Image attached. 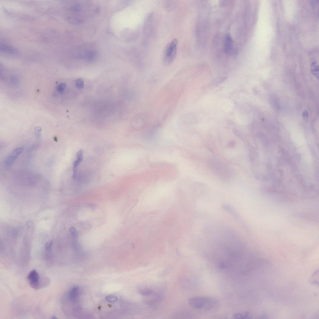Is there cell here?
<instances>
[{
  "instance_id": "19",
  "label": "cell",
  "mask_w": 319,
  "mask_h": 319,
  "mask_svg": "<svg viewBox=\"0 0 319 319\" xmlns=\"http://www.w3.org/2000/svg\"><path fill=\"white\" fill-rule=\"evenodd\" d=\"M52 244L53 242L51 241H49L46 243V249L47 253L49 254L51 253Z\"/></svg>"
},
{
  "instance_id": "16",
  "label": "cell",
  "mask_w": 319,
  "mask_h": 319,
  "mask_svg": "<svg viewBox=\"0 0 319 319\" xmlns=\"http://www.w3.org/2000/svg\"><path fill=\"white\" fill-rule=\"evenodd\" d=\"M1 49L3 51L7 52L8 53H15V50L12 48H11L7 46L3 45L1 46Z\"/></svg>"
},
{
  "instance_id": "24",
  "label": "cell",
  "mask_w": 319,
  "mask_h": 319,
  "mask_svg": "<svg viewBox=\"0 0 319 319\" xmlns=\"http://www.w3.org/2000/svg\"><path fill=\"white\" fill-rule=\"evenodd\" d=\"M52 318L54 319H57L58 318H57L56 317H55V316H53L52 317Z\"/></svg>"
},
{
  "instance_id": "13",
  "label": "cell",
  "mask_w": 319,
  "mask_h": 319,
  "mask_svg": "<svg viewBox=\"0 0 319 319\" xmlns=\"http://www.w3.org/2000/svg\"><path fill=\"white\" fill-rule=\"evenodd\" d=\"M311 70L313 75L317 78L319 77V68L318 63L316 61L313 62L311 65Z\"/></svg>"
},
{
  "instance_id": "6",
  "label": "cell",
  "mask_w": 319,
  "mask_h": 319,
  "mask_svg": "<svg viewBox=\"0 0 319 319\" xmlns=\"http://www.w3.org/2000/svg\"><path fill=\"white\" fill-rule=\"evenodd\" d=\"M24 150L23 148L20 147L17 148L12 151L5 158L4 161L5 166L7 168L12 167Z\"/></svg>"
},
{
  "instance_id": "9",
  "label": "cell",
  "mask_w": 319,
  "mask_h": 319,
  "mask_svg": "<svg viewBox=\"0 0 319 319\" xmlns=\"http://www.w3.org/2000/svg\"><path fill=\"white\" fill-rule=\"evenodd\" d=\"M233 39L230 35H227L225 37L224 40V52L227 54H230L233 51Z\"/></svg>"
},
{
  "instance_id": "22",
  "label": "cell",
  "mask_w": 319,
  "mask_h": 319,
  "mask_svg": "<svg viewBox=\"0 0 319 319\" xmlns=\"http://www.w3.org/2000/svg\"><path fill=\"white\" fill-rule=\"evenodd\" d=\"M303 117L304 119L305 120L307 121L308 120H309V114L307 111L305 110L304 111L303 113Z\"/></svg>"
},
{
  "instance_id": "3",
  "label": "cell",
  "mask_w": 319,
  "mask_h": 319,
  "mask_svg": "<svg viewBox=\"0 0 319 319\" xmlns=\"http://www.w3.org/2000/svg\"><path fill=\"white\" fill-rule=\"evenodd\" d=\"M75 55V58L78 59L83 60L87 63H91L96 59L97 52L94 48L84 46L77 48Z\"/></svg>"
},
{
  "instance_id": "20",
  "label": "cell",
  "mask_w": 319,
  "mask_h": 319,
  "mask_svg": "<svg viewBox=\"0 0 319 319\" xmlns=\"http://www.w3.org/2000/svg\"><path fill=\"white\" fill-rule=\"evenodd\" d=\"M76 86L77 88L79 89L83 88L84 86V82L81 79H78L76 82Z\"/></svg>"
},
{
  "instance_id": "18",
  "label": "cell",
  "mask_w": 319,
  "mask_h": 319,
  "mask_svg": "<svg viewBox=\"0 0 319 319\" xmlns=\"http://www.w3.org/2000/svg\"><path fill=\"white\" fill-rule=\"evenodd\" d=\"M66 86V84L62 83L59 84L57 87V90L60 93L62 92L65 90Z\"/></svg>"
},
{
  "instance_id": "12",
  "label": "cell",
  "mask_w": 319,
  "mask_h": 319,
  "mask_svg": "<svg viewBox=\"0 0 319 319\" xmlns=\"http://www.w3.org/2000/svg\"><path fill=\"white\" fill-rule=\"evenodd\" d=\"M251 313L249 312L235 313L233 315V318L235 319H248L251 318Z\"/></svg>"
},
{
  "instance_id": "10",
  "label": "cell",
  "mask_w": 319,
  "mask_h": 319,
  "mask_svg": "<svg viewBox=\"0 0 319 319\" xmlns=\"http://www.w3.org/2000/svg\"><path fill=\"white\" fill-rule=\"evenodd\" d=\"M80 292V289L79 287L76 286L73 288L69 293L70 300L72 302H76L79 298Z\"/></svg>"
},
{
  "instance_id": "8",
  "label": "cell",
  "mask_w": 319,
  "mask_h": 319,
  "mask_svg": "<svg viewBox=\"0 0 319 319\" xmlns=\"http://www.w3.org/2000/svg\"><path fill=\"white\" fill-rule=\"evenodd\" d=\"M83 159V152L82 150H81L77 153L76 159L74 162L73 164V179L76 178L78 166L81 163Z\"/></svg>"
},
{
  "instance_id": "17",
  "label": "cell",
  "mask_w": 319,
  "mask_h": 319,
  "mask_svg": "<svg viewBox=\"0 0 319 319\" xmlns=\"http://www.w3.org/2000/svg\"><path fill=\"white\" fill-rule=\"evenodd\" d=\"M106 300L111 303H114L117 300V298L114 295H110L106 297Z\"/></svg>"
},
{
  "instance_id": "11",
  "label": "cell",
  "mask_w": 319,
  "mask_h": 319,
  "mask_svg": "<svg viewBox=\"0 0 319 319\" xmlns=\"http://www.w3.org/2000/svg\"><path fill=\"white\" fill-rule=\"evenodd\" d=\"M138 292L140 294L145 297H148L155 293L153 289L148 288H140L138 289Z\"/></svg>"
},
{
  "instance_id": "4",
  "label": "cell",
  "mask_w": 319,
  "mask_h": 319,
  "mask_svg": "<svg viewBox=\"0 0 319 319\" xmlns=\"http://www.w3.org/2000/svg\"><path fill=\"white\" fill-rule=\"evenodd\" d=\"M177 40L174 39L167 45L163 55V61L165 64L169 65L175 60L177 52Z\"/></svg>"
},
{
  "instance_id": "14",
  "label": "cell",
  "mask_w": 319,
  "mask_h": 319,
  "mask_svg": "<svg viewBox=\"0 0 319 319\" xmlns=\"http://www.w3.org/2000/svg\"><path fill=\"white\" fill-rule=\"evenodd\" d=\"M318 277V271L315 272L311 278L310 282L312 284H318V279H317V277Z\"/></svg>"
},
{
  "instance_id": "2",
  "label": "cell",
  "mask_w": 319,
  "mask_h": 319,
  "mask_svg": "<svg viewBox=\"0 0 319 319\" xmlns=\"http://www.w3.org/2000/svg\"><path fill=\"white\" fill-rule=\"evenodd\" d=\"M188 303L194 308L199 310H211L217 308L218 302L209 297H195L189 299Z\"/></svg>"
},
{
  "instance_id": "1",
  "label": "cell",
  "mask_w": 319,
  "mask_h": 319,
  "mask_svg": "<svg viewBox=\"0 0 319 319\" xmlns=\"http://www.w3.org/2000/svg\"><path fill=\"white\" fill-rule=\"evenodd\" d=\"M69 5L67 18L75 24L83 23L99 12V6L91 1L77 0L71 1Z\"/></svg>"
},
{
  "instance_id": "23",
  "label": "cell",
  "mask_w": 319,
  "mask_h": 319,
  "mask_svg": "<svg viewBox=\"0 0 319 319\" xmlns=\"http://www.w3.org/2000/svg\"><path fill=\"white\" fill-rule=\"evenodd\" d=\"M235 143L234 141H232L228 143V147L230 148H233L235 146Z\"/></svg>"
},
{
  "instance_id": "21",
  "label": "cell",
  "mask_w": 319,
  "mask_h": 319,
  "mask_svg": "<svg viewBox=\"0 0 319 319\" xmlns=\"http://www.w3.org/2000/svg\"><path fill=\"white\" fill-rule=\"evenodd\" d=\"M70 231L72 236L76 238L77 236V233L76 229L74 227H71L70 229Z\"/></svg>"
},
{
  "instance_id": "15",
  "label": "cell",
  "mask_w": 319,
  "mask_h": 319,
  "mask_svg": "<svg viewBox=\"0 0 319 319\" xmlns=\"http://www.w3.org/2000/svg\"><path fill=\"white\" fill-rule=\"evenodd\" d=\"M42 131V128L40 127H37L35 128V137L38 140H40L41 139Z\"/></svg>"
},
{
  "instance_id": "7",
  "label": "cell",
  "mask_w": 319,
  "mask_h": 319,
  "mask_svg": "<svg viewBox=\"0 0 319 319\" xmlns=\"http://www.w3.org/2000/svg\"><path fill=\"white\" fill-rule=\"evenodd\" d=\"M27 278L32 288L35 289L40 288V278L36 270L32 271L28 275Z\"/></svg>"
},
{
  "instance_id": "5",
  "label": "cell",
  "mask_w": 319,
  "mask_h": 319,
  "mask_svg": "<svg viewBox=\"0 0 319 319\" xmlns=\"http://www.w3.org/2000/svg\"><path fill=\"white\" fill-rule=\"evenodd\" d=\"M210 166L223 180H227L230 175L227 167L220 162L214 160L210 162Z\"/></svg>"
}]
</instances>
